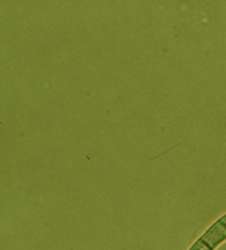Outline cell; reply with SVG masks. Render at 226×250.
Returning a JSON list of instances; mask_svg holds the SVG:
<instances>
[{
    "label": "cell",
    "instance_id": "6da1fadb",
    "mask_svg": "<svg viewBox=\"0 0 226 250\" xmlns=\"http://www.w3.org/2000/svg\"><path fill=\"white\" fill-rule=\"evenodd\" d=\"M226 241V213L212 224L188 250H216Z\"/></svg>",
    "mask_w": 226,
    "mask_h": 250
}]
</instances>
